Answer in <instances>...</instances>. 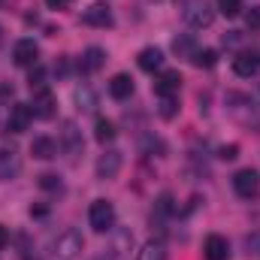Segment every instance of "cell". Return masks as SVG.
<instances>
[{"label":"cell","instance_id":"603a6c76","mask_svg":"<svg viewBox=\"0 0 260 260\" xmlns=\"http://www.w3.org/2000/svg\"><path fill=\"white\" fill-rule=\"evenodd\" d=\"M76 103H79V109H85V112H94V106H97V97H94V91L85 85V88H79V91H76Z\"/></svg>","mask_w":260,"mask_h":260},{"label":"cell","instance_id":"f1b7e54d","mask_svg":"<svg viewBox=\"0 0 260 260\" xmlns=\"http://www.w3.org/2000/svg\"><path fill=\"white\" fill-rule=\"evenodd\" d=\"M236 154H239V145H224V148L218 151V157H221V160H233Z\"/></svg>","mask_w":260,"mask_h":260},{"label":"cell","instance_id":"4316f807","mask_svg":"<svg viewBox=\"0 0 260 260\" xmlns=\"http://www.w3.org/2000/svg\"><path fill=\"white\" fill-rule=\"evenodd\" d=\"M40 188H46V191H61V179L52 176V173H43V176H40Z\"/></svg>","mask_w":260,"mask_h":260},{"label":"cell","instance_id":"836d02e7","mask_svg":"<svg viewBox=\"0 0 260 260\" xmlns=\"http://www.w3.org/2000/svg\"><path fill=\"white\" fill-rule=\"evenodd\" d=\"M145 3H154V0H145Z\"/></svg>","mask_w":260,"mask_h":260},{"label":"cell","instance_id":"3957f363","mask_svg":"<svg viewBox=\"0 0 260 260\" xmlns=\"http://www.w3.org/2000/svg\"><path fill=\"white\" fill-rule=\"evenodd\" d=\"M85 248V239H82V233L79 230H64L61 236H58V242H55V254L61 260H76L79 257V251Z\"/></svg>","mask_w":260,"mask_h":260},{"label":"cell","instance_id":"7402d4cb","mask_svg":"<svg viewBox=\"0 0 260 260\" xmlns=\"http://www.w3.org/2000/svg\"><path fill=\"white\" fill-rule=\"evenodd\" d=\"M191 64L200 67V70H212V67L218 64V52H215V49H197L194 58H191Z\"/></svg>","mask_w":260,"mask_h":260},{"label":"cell","instance_id":"d6986e66","mask_svg":"<svg viewBox=\"0 0 260 260\" xmlns=\"http://www.w3.org/2000/svg\"><path fill=\"white\" fill-rule=\"evenodd\" d=\"M173 52H176L179 58H194L197 40L191 37V34H182V37H176V40H173Z\"/></svg>","mask_w":260,"mask_h":260},{"label":"cell","instance_id":"9c48e42d","mask_svg":"<svg viewBox=\"0 0 260 260\" xmlns=\"http://www.w3.org/2000/svg\"><path fill=\"white\" fill-rule=\"evenodd\" d=\"M21 173V157L12 145H3L0 148V182H9Z\"/></svg>","mask_w":260,"mask_h":260},{"label":"cell","instance_id":"ffe728a7","mask_svg":"<svg viewBox=\"0 0 260 260\" xmlns=\"http://www.w3.org/2000/svg\"><path fill=\"white\" fill-rule=\"evenodd\" d=\"M94 136H97L100 145H106V142H112V139L118 136V130H115V124H112L109 118H97V124H94Z\"/></svg>","mask_w":260,"mask_h":260},{"label":"cell","instance_id":"277c9868","mask_svg":"<svg viewBox=\"0 0 260 260\" xmlns=\"http://www.w3.org/2000/svg\"><path fill=\"white\" fill-rule=\"evenodd\" d=\"M121 164H124V157H121V151L118 148H109V151H103L100 157H97V179L100 182H109V179H115L118 173H121Z\"/></svg>","mask_w":260,"mask_h":260},{"label":"cell","instance_id":"ac0fdd59","mask_svg":"<svg viewBox=\"0 0 260 260\" xmlns=\"http://www.w3.org/2000/svg\"><path fill=\"white\" fill-rule=\"evenodd\" d=\"M160 64H164V52H160L157 46H148V49H142V52H139V70L154 73Z\"/></svg>","mask_w":260,"mask_h":260},{"label":"cell","instance_id":"e0dca14e","mask_svg":"<svg viewBox=\"0 0 260 260\" xmlns=\"http://www.w3.org/2000/svg\"><path fill=\"white\" fill-rule=\"evenodd\" d=\"M103 64H106V52H103L100 46H91V49H85V55H82V61H79V70H82V73H97Z\"/></svg>","mask_w":260,"mask_h":260},{"label":"cell","instance_id":"2e32d148","mask_svg":"<svg viewBox=\"0 0 260 260\" xmlns=\"http://www.w3.org/2000/svg\"><path fill=\"white\" fill-rule=\"evenodd\" d=\"M257 70H260V58H254L251 52H242V55L233 58V73L242 76V79H251Z\"/></svg>","mask_w":260,"mask_h":260},{"label":"cell","instance_id":"52a82bcc","mask_svg":"<svg viewBox=\"0 0 260 260\" xmlns=\"http://www.w3.org/2000/svg\"><path fill=\"white\" fill-rule=\"evenodd\" d=\"M182 88V73L179 70H164L157 79H154V94L157 97H176Z\"/></svg>","mask_w":260,"mask_h":260},{"label":"cell","instance_id":"4dcf8cb0","mask_svg":"<svg viewBox=\"0 0 260 260\" xmlns=\"http://www.w3.org/2000/svg\"><path fill=\"white\" fill-rule=\"evenodd\" d=\"M67 3H70V0H46V6H49V9H64Z\"/></svg>","mask_w":260,"mask_h":260},{"label":"cell","instance_id":"5b68a950","mask_svg":"<svg viewBox=\"0 0 260 260\" xmlns=\"http://www.w3.org/2000/svg\"><path fill=\"white\" fill-rule=\"evenodd\" d=\"M233 191L242 197V200H251V197L260 191V176H257V170H251V167L239 170V173L233 176Z\"/></svg>","mask_w":260,"mask_h":260},{"label":"cell","instance_id":"30bf717a","mask_svg":"<svg viewBox=\"0 0 260 260\" xmlns=\"http://www.w3.org/2000/svg\"><path fill=\"white\" fill-rule=\"evenodd\" d=\"M203 257L206 260H230V242L221 233H209L203 242Z\"/></svg>","mask_w":260,"mask_h":260},{"label":"cell","instance_id":"5bb4252c","mask_svg":"<svg viewBox=\"0 0 260 260\" xmlns=\"http://www.w3.org/2000/svg\"><path fill=\"white\" fill-rule=\"evenodd\" d=\"M61 148H64L67 154H79L82 151V133H79V127L73 124V121H64V130H61V142H58Z\"/></svg>","mask_w":260,"mask_h":260},{"label":"cell","instance_id":"4fadbf2b","mask_svg":"<svg viewBox=\"0 0 260 260\" xmlns=\"http://www.w3.org/2000/svg\"><path fill=\"white\" fill-rule=\"evenodd\" d=\"M109 97L112 100H130L133 97V79L127 73H115L109 79Z\"/></svg>","mask_w":260,"mask_h":260},{"label":"cell","instance_id":"d4e9b609","mask_svg":"<svg viewBox=\"0 0 260 260\" xmlns=\"http://www.w3.org/2000/svg\"><path fill=\"white\" fill-rule=\"evenodd\" d=\"M160 118H173L176 112H179V106H176V97H160Z\"/></svg>","mask_w":260,"mask_h":260},{"label":"cell","instance_id":"1f68e13d","mask_svg":"<svg viewBox=\"0 0 260 260\" xmlns=\"http://www.w3.org/2000/svg\"><path fill=\"white\" fill-rule=\"evenodd\" d=\"M6 242H9V233H6V227L0 224V248H6Z\"/></svg>","mask_w":260,"mask_h":260},{"label":"cell","instance_id":"7a4b0ae2","mask_svg":"<svg viewBox=\"0 0 260 260\" xmlns=\"http://www.w3.org/2000/svg\"><path fill=\"white\" fill-rule=\"evenodd\" d=\"M185 21L194 27V30H203L215 21V9L209 0H188L185 3Z\"/></svg>","mask_w":260,"mask_h":260},{"label":"cell","instance_id":"484cf974","mask_svg":"<svg viewBox=\"0 0 260 260\" xmlns=\"http://www.w3.org/2000/svg\"><path fill=\"white\" fill-rule=\"evenodd\" d=\"M27 82H30V91H43V88H46V73H43V67H37Z\"/></svg>","mask_w":260,"mask_h":260},{"label":"cell","instance_id":"8992f818","mask_svg":"<svg viewBox=\"0 0 260 260\" xmlns=\"http://www.w3.org/2000/svg\"><path fill=\"white\" fill-rule=\"evenodd\" d=\"M30 121H34L30 106H24V103H12L9 106V112H6V130L9 133H24L30 127Z\"/></svg>","mask_w":260,"mask_h":260},{"label":"cell","instance_id":"d6a6232c","mask_svg":"<svg viewBox=\"0 0 260 260\" xmlns=\"http://www.w3.org/2000/svg\"><path fill=\"white\" fill-rule=\"evenodd\" d=\"M0 43H3V27H0Z\"/></svg>","mask_w":260,"mask_h":260},{"label":"cell","instance_id":"44dd1931","mask_svg":"<svg viewBox=\"0 0 260 260\" xmlns=\"http://www.w3.org/2000/svg\"><path fill=\"white\" fill-rule=\"evenodd\" d=\"M136 260H167V248H164V242H145L142 248H139V254Z\"/></svg>","mask_w":260,"mask_h":260},{"label":"cell","instance_id":"cb8c5ba5","mask_svg":"<svg viewBox=\"0 0 260 260\" xmlns=\"http://www.w3.org/2000/svg\"><path fill=\"white\" fill-rule=\"evenodd\" d=\"M218 9H221V15H227V18H236V15L242 12V0H218Z\"/></svg>","mask_w":260,"mask_h":260},{"label":"cell","instance_id":"6da1fadb","mask_svg":"<svg viewBox=\"0 0 260 260\" xmlns=\"http://www.w3.org/2000/svg\"><path fill=\"white\" fill-rule=\"evenodd\" d=\"M88 224L94 233H109L115 230V206L109 200H94L88 209Z\"/></svg>","mask_w":260,"mask_h":260},{"label":"cell","instance_id":"9a60e30c","mask_svg":"<svg viewBox=\"0 0 260 260\" xmlns=\"http://www.w3.org/2000/svg\"><path fill=\"white\" fill-rule=\"evenodd\" d=\"M58 142L52 139V136H37L34 142H30V154L34 157H40V160H52V157H58Z\"/></svg>","mask_w":260,"mask_h":260},{"label":"cell","instance_id":"7c38bea8","mask_svg":"<svg viewBox=\"0 0 260 260\" xmlns=\"http://www.w3.org/2000/svg\"><path fill=\"white\" fill-rule=\"evenodd\" d=\"M30 112H34V118H52L55 115V94L49 91V88H43V91H34V103H30Z\"/></svg>","mask_w":260,"mask_h":260},{"label":"cell","instance_id":"f546056e","mask_svg":"<svg viewBox=\"0 0 260 260\" xmlns=\"http://www.w3.org/2000/svg\"><path fill=\"white\" fill-rule=\"evenodd\" d=\"M245 245H248V254H257V257H260V233L248 236V239H245Z\"/></svg>","mask_w":260,"mask_h":260},{"label":"cell","instance_id":"ba28073f","mask_svg":"<svg viewBox=\"0 0 260 260\" xmlns=\"http://www.w3.org/2000/svg\"><path fill=\"white\" fill-rule=\"evenodd\" d=\"M12 61L18 67H37V61H40V46L34 40H18L12 46Z\"/></svg>","mask_w":260,"mask_h":260},{"label":"cell","instance_id":"83f0119b","mask_svg":"<svg viewBox=\"0 0 260 260\" xmlns=\"http://www.w3.org/2000/svg\"><path fill=\"white\" fill-rule=\"evenodd\" d=\"M245 24H248V30H260V6H251L245 12Z\"/></svg>","mask_w":260,"mask_h":260},{"label":"cell","instance_id":"8fae6325","mask_svg":"<svg viewBox=\"0 0 260 260\" xmlns=\"http://www.w3.org/2000/svg\"><path fill=\"white\" fill-rule=\"evenodd\" d=\"M82 21L85 24H91V27H112V9L106 6V3H94V6H88L85 12H82Z\"/></svg>","mask_w":260,"mask_h":260}]
</instances>
